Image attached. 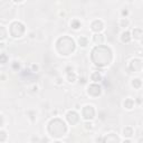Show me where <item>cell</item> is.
Masks as SVG:
<instances>
[{"label": "cell", "instance_id": "cell-1", "mask_svg": "<svg viewBox=\"0 0 143 143\" xmlns=\"http://www.w3.org/2000/svg\"><path fill=\"white\" fill-rule=\"evenodd\" d=\"M91 58H92V62L97 67L107 66L112 62V51L107 46L100 45V46H96L93 48Z\"/></svg>", "mask_w": 143, "mask_h": 143}, {"label": "cell", "instance_id": "cell-2", "mask_svg": "<svg viewBox=\"0 0 143 143\" xmlns=\"http://www.w3.org/2000/svg\"><path fill=\"white\" fill-rule=\"evenodd\" d=\"M56 47H57V50L61 55L67 56V55H70L75 50V43L70 37L63 36L57 40Z\"/></svg>", "mask_w": 143, "mask_h": 143}, {"label": "cell", "instance_id": "cell-3", "mask_svg": "<svg viewBox=\"0 0 143 143\" xmlns=\"http://www.w3.org/2000/svg\"><path fill=\"white\" fill-rule=\"evenodd\" d=\"M67 127L61 119H54L49 122L48 125V132H49L54 138H62L66 133Z\"/></svg>", "mask_w": 143, "mask_h": 143}, {"label": "cell", "instance_id": "cell-4", "mask_svg": "<svg viewBox=\"0 0 143 143\" xmlns=\"http://www.w3.org/2000/svg\"><path fill=\"white\" fill-rule=\"evenodd\" d=\"M25 32V26L21 22H12L10 26V35L15 37V38H19L22 36V34Z\"/></svg>", "mask_w": 143, "mask_h": 143}, {"label": "cell", "instance_id": "cell-5", "mask_svg": "<svg viewBox=\"0 0 143 143\" xmlns=\"http://www.w3.org/2000/svg\"><path fill=\"white\" fill-rule=\"evenodd\" d=\"M95 115V110L91 105H87L83 108V116H84L85 120H92Z\"/></svg>", "mask_w": 143, "mask_h": 143}, {"label": "cell", "instance_id": "cell-6", "mask_svg": "<svg viewBox=\"0 0 143 143\" xmlns=\"http://www.w3.org/2000/svg\"><path fill=\"white\" fill-rule=\"evenodd\" d=\"M66 119H67V121H68V123L72 124V125H75V124L80 121V116H78V114L76 112H73V111L67 113Z\"/></svg>", "mask_w": 143, "mask_h": 143}, {"label": "cell", "instance_id": "cell-7", "mask_svg": "<svg viewBox=\"0 0 143 143\" xmlns=\"http://www.w3.org/2000/svg\"><path fill=\"white\" fill-rule=\"evenodd\" d=\"M88 94L92 96H99L101 94V86L97 84H92L88 87Z\"/></svg>", "mask_w": 143, "mask_h": 143}, {"label": "cell", "instance_id": "cell-8", "mask_svg": "<svg viewBox=\"0 0 143 143\" xmlns=\"http://www.w3.org/2000/svg\"><path fill=\"white\" fill-rule=\"evenodd\" d=\"M103 143H120V140H119V136L116 134H107L106 136L103 139Z\"/></svg>", "mask_w": 143, "mask_h": 143}, {"label": "cell", "instance_id": "cell-9", "mask_svg": "<svg viewBox=\"0 0 143 143\" xmlns=\"http://www.w3.org/2000/svg\"><path fill=\"white\" fill-rule=\"evenodd\" d=\"M91 27H92V30H93V31L100 32V31L103 29V22L101 21V20H95V21L92 22Z\"/></svg>", "mask_w": 143, "mask_h": 143}, {"label": "cell", "instance_id": "cell-10", "mask_svg": "<svg viewBox=\"0 0 143 143\" xmlns=\"http://www.w3.org/2000/svg\"><path fill=\"white\" fill-rule=\"evenodd\" d=\"M142 67V63L141 61H139V59H134V61H132V63H131L130 65V69L133 70V72H138L140 70Z\"/></svg>", "mask_w": 143, "mask_h": 143}, {"label": "cell", "instance_id": "cell-11", "mask_svg": "<svg viewBox=\"0 0 143 143\" xmlns=\"http://www.w3.org/2000/svg\"><path fill=\"white\" fill-rule=\"evenodd\" d=\"M94 43L99 44V46H100V45H102L104 43V36L101 35V34H97V35H95V36H94Z\"/></svg>", "mask_w": 143, "mask_h": 143}, {"label": "cell", "instance_id": "cell-12", "mask_svg": "<svg viewBox=\"0 0 143 143\" xmlns=\"http://www.w3.org/2000/svg\"><path fill=\"white\" fill-rule=\"evenodd\" d=\"M121 39L123 43H130V40H131V34L129 31H124L122 34V36H121Z\"/></svg>", "mask_w": 143, "mask_h": 143}, {"label": "cell", "instance_id": "cell-13", "mask_svg": "<svg viewBox=\"0 0 143 143\" xmlns=\"http://www.w3.org/2000/svg\"><path fill=\"white\" fill-rule=\"evenodd\" d=\"M123 133H124V136H126V138H131L133 135V130H132V127H130V126H127L124 129L123 131Z\"/></svg>", "mask_w": 143, "mask_h": 143}, {"label": "cell", "instance_id": "cell-14", "mask_svg": "<svg viewBox=\"0 0 143 143\" xmlns=\"http://www.w3.org/2000/svg\"><path fill=\"white\" fill-rule=\"evenodd\" d=\"M133 36H134V38H136V39L141 38V37L143 36V31L141 30L140 28H135L133 30Z\"/></svg>", "mask_w": 143, "mask_h": 143}, {"label": "cell", "instance_id": "cell-15", "mask_svg": "<svg viewBox=\"0 0 143 143\" xmlns=\"http://www.w3.org/2000/svg\"><path fill=\"white\" fill-rule=\"evenodd\" d=\"M133 105H134V101L132 99H127V100H125V102H124V106L126 108H132Z\"/></svg>", "mask_w": 143, "mask_h": 143}, {"label": "cell", "instance_id": "cell-16", "mask_svg": "<svg viewBox=\"0 0 143 143\" xmlns=\"http://www.w3.org/2000/svg\"><path fill=\"white\" fill-rule=\"evenodd\" d=\"M101 80H102V77H101V74L99 73V72H95V73L92 74V81H94V82H100Z\"/></svg>", "mask_w": 143, "mask_h": 143}, {"label": "cell", "instance_id": "cell-17", "mask_svg": "<svg viewBox=\"0 0 143 143\" xmlns=\"http://www.w3.org/2000/svg\"><path fill=\"white\" fill-rule=\"evenodd\" d=\"M78 43H80L81 46L85 47L86 45H87V38H86V37H80V38H78Z\"/></svg>", "mask_w": 143, "mask_h": 143}, {"label": "cell", "instance_id": "cell-18", "mask_svg": "<svg viewBox=\"0 0 143 143\" xmlns=\"http://www.w3.org/2000/svg\"><path fill=\"white\" fill-rule=\"evenodd\" d=\"M132 85L134 86L135 88H139V87H141V85H142V82L139 80V78H135V80H133L132 82Z\"/></svg>", "mask_w": 143, "mask_h": 143}, {"label": "cell", "instance_id": "cell-19", "mask_svg": "<svg viewBox=\"0 0 143 143\" xmlns=\"http://www.w3.org/2000/svg\"><path fill=\"white\" fill-rule=\"evenodd\" d=\"M72 27H73L74 29H78V28H80L81 27V22L80 21H78L77 19H74L73 21H72Z\"/></svg>", "mask_w": 143, "mask_h": 143}, {"label": "cell", "instance_id": "cell-20", "mask_svg": "<svg viewBox=\"0 0 143 143\" xmlns=\"http://www.w3.org/2000/svg\"><path fill=\"white\" fill-rule=\"evenodd\" d=\"M75 80H76V75H75V73H73V72H68V81L74 82Z\"/></svg>", "mask_w": 143, "mask_h": 143}, {"label": "cell", "instance_id": "cell-21", "mask_svg": "<svg viewBox=\"0 0 143 143\" xmlns=\"http://www.w3.org/2000/svg\"><path fill=\"white\" fill-rule=\"evenodd\" d=\"M0 31H1V36H0V37H1V39H3V38H5V37H6V31H5V28H3V27H0Z\"/></svg>", "mask_w": 143, "mask_h": 143}, {"label": "cell", "instance_id": "cell-22", "mask_svg": "<svg viewBox=\"0 0 143 143\" xmlns=\"http://www.w3.org/2000/svg\"><path fill=\"white\" fill-rule=\"evenodd\" d=\"M127 25H129V21H127L126 19H122L121 20V26H122V27H126Z\"/></svg>", "mask_w": 143, "mask_h": 143}, {"label": "cell", "instance_id": "cell-23", "mask_svg": "<svg viewBox=\"0 0 143 143\" xmlns=\"http://www.w3.org/2000/svg\"><path fill=\"white\" fill-rule=\"evenodd\" d=\"M1 64H5L6 62H7V56L5 55V54H1Z\"/></svg>", "mask_w": 143, "mask_h": 143}, {"label": "cell", "instance_id": "cell-24", "mask_svg": "<svg viewBox=\"0 0 143 143\" xmlns=\"http://www.w3.org/2000/svg\"><path fill=\"white\" fill-rule=\"evenodd\" d=\"M0 134H1V142H3L5 141V139H6V133L3 132V131H1V133Z\"/></svg>", "mask_w": 143, "mask_h": 143}, {"label": "cell", "instance_id": "cell-25", "mask_svg": "<svg viewBox=\"0 0 143 143\" xmlns=\"http://www.w3.org/2000/svg\"><path fill=\"white\" fill-rule=\"evenodd\" d=\"M12 67L15 69H17V68H19V64L18 63H14V65H12Z\"/></svg>", "mask_w": 143, "mask_h": 143}, {"label": "cell", "instance_id": "cell-26", "mask_svg": "<svg viewBox=\"0 0 143 143\" xmlns=\"http://www.w3.org/2000/svg\"><path fill=\"white\" fill-rule=\"evenodd\" d=\"M85 126H86V129H92V124L91 123H86Z\"/></svg>", "mask_w": 143, "mask_h": 143}, {"label": "cell", "instance_id": "cell-27", "mask_svg": "<svg viewBox=\"0 0 143 143\" xmlns=\"http://www.w3.org/2000/svg\"><path fill=\"white\" fill-rule=\"evenodd\" d=\"M122 14H123V16H126V15H127V10H123Z\"/></svg>", "mask_w": 143, "mask_h": 143}, {"label": "cell", "instance_id": "cell-28", "mask_svg": "<svg viewBox=\"0 0 143 143\" xmlns=\"http://www.w3.org/2000/svg\"><path fill=\"white\" fill-rule=\"evenodd\" d=\"M37 69H38V67L36 65H32V70H37Z\"/></svg>", "mask_w": 143, "mask_h": 143}, {"label": "cell", "instance_id": "cell-29", "mask_svg": "<svg viewBox=\"0 0 143 143\" xmlns=\"http://www.w3.org/2000/svg\"><path fill=\"white\" fill-rule=\"evenodd\" d=\"M123 143H132V142H131V141H130V140H126V141H124V142H123Z\"/></svg>", "mask_w": 143, "mask_h": 143}, {"label": "cell", "instance_id": "cell-30", "mask_svg": "<svg viewBox=\"0 0 143 143\" xmlns=\"http://www.w3.org/2000/svg\"><path fill=\"white\" fill-rule=\"evenodd\" d=\"M139 143H143V139H141V140L139 141Z\"/></svg>", "mask_w": 143, "mask_h": 143}, {"label": "cell", "instance_id": "cell-31", "mask_svg": "<svg viewBox=\"0 0 143 143\" xmlns=\"http://www.w3.org/2000/svg\"><path fill=\"white\" fill-rule=\"evenodd\" d=\"M142 44H143V39H142Z\"/></svg>", "mask_w": 143, "mask_h": 143}]
</instances>
